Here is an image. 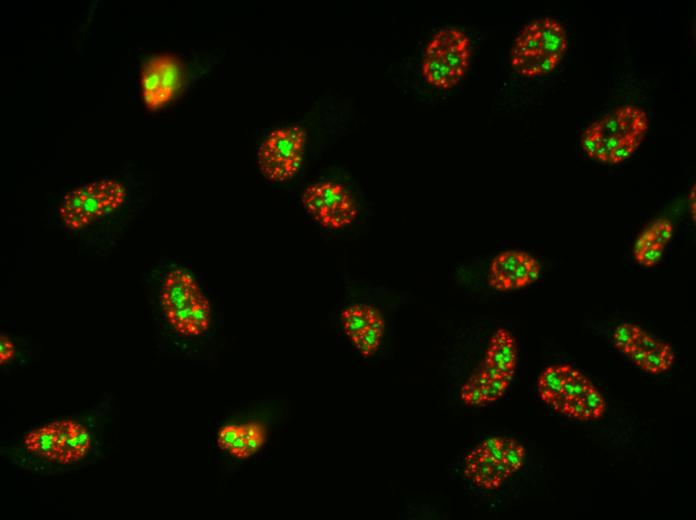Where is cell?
<instances>
[{
	"instance_id": "obj_1",
	"label": "cell",
	"mask_w": 696,
	"mask_h": 520,
	"mask_svg": "<svg viewBox=\"0 0 696 520\" xmlns=\"http://www.w3.org/2000/svg\"><path fill=\"white\" fill-rule=\"evenodd\" d=\"M294 405L285 395L244 400L219 424L215 446L232 467L263 459L273 438L287 429Z\"/></svg>"
},
{
	"instance_id": "obj_2",
	"label": "cell",
	"mask_w": 696,
	"mask_h": 520,
	"mask_svg": "<svg viewBox=\"0 0 696 520\" xmlns=\"http://www.w3.org/2000/svg\"><path fill=\"white\" fill-rule=\"evenodd\" d=\"M163 319L180 340L207 338L214 326V306L205 288L187 267L170 266L159 290Z\"/></svg>"
},
{
	"instance_id": "obj_3",
	"label": "cell",
	"mask_w": 696,
	"mask_h": 520,
	"mask_svg": "<svg viewBox=\"0 0 696 520\" xmlns=\"http://www.w3.org/2000/svg\"><path fill=\"white\" fill-rule=\"evenodd\" d=\"M519 363L518 343L512 331L497 328L490 336L482 358L461 380L454 397L465 407L483 408L501 400L515 379Z\"/></svg>"
},
{
	"instance_id": "obj_4",
	"label": "cell",
	"mask_w": 696,
	"mask_h": 520,
	"mask_svg": "<svg viewBox=\"0 0 696 520\" xmlns=\"http://www.w3.org/2000/svg\"><path fill=\"white\" fill-rule=\"evenodd\" d=\"M539 399L556 414L570 420L587 423L602 419L607 401L583 371L569 363L546 366L536 382Z\"/></svg>"
},
{
	"instance_id": "obj_5",
	"label": "cell",
	"mask_w": 696,
	"mask_h": 520,
	"mask_svg": "<svg viewBox=\"0 0 696 520\" xmlns=\"http://www.w3.org/2000/svg\"><path fill=\"white\" fill-rule=\"evenodd\" d=\"M527 448L507 434L489 435L471 447L458 460V471L465 483L480 493L495 492L525 466Z\"/></svg>"
},
{
	"instance_id": "obj_6",
	"label": "cell",
	"mask_w": 696,
	"mask_h": 520,
	"mask_svg": "<svg viewBox=\"0 0 696 520\" xmlns=\"http://www.w3.org/2000/svg\"><path fill=\"white\" fill-rule=\"evenodd\" d=\"M648 126V116L642 108L616 107L586 127L581 137L582 149L598 162L620 164L642 144Z\"/></svg>"
},
{
	"instance_id": "obj_7",
	"label": "cell",
	"mask_w": 696,
	"mask_h": 520,
	"mask_svg": "<svg viewBox=\"0 0 696 520\" xmlns=\"http://www.w3.org/2000/svg\"><path fill=\"white\" fill-rule=\"evenodd\" d=\"M338 338L360 361L377 360L385 349L388 319L382 305L369 295H357L341 303L332 316Z\"/></svg>"
},
{
	"instance_id": "obj_8",
	"label": "cell",
	"mask_w": 696,
	"mask_h": 520,
	"mask_svg": "<svg viewBox=\"0 0 696 520\" xmlns=\"http://www.w3.org/2000/svg\"><path fill=\"white\" fill-rule=\"evenodd\" d=\"M567 47L563 25L551 17H540L517 33L510 50V64L523 77L543 76L560 64Z\"/></svg>"
},
{
	"instance_id": "obj_9",
	"label": "cell",
	"mask_w": 696,
	"mask_h": 520,
	"mask_svg": "<svg viewBox=\"0 0 696 520\" xmlns=\"http://www.w3.org/2000/svg\"><path fill=\"white\" fill-rule=\"evenodd\" d=\"M470 36L456 26H443L427 40L421 57L423 80L437 90L456 87L466 75L472 59Z\"/></svg>"
},
{
	"instance_id": "obj_10",
	"label": "cell",
	"mask_w": 696,
	"mask_h": 520,
	"mask_svg": "<svg viewBox=\"0 0 696 520\" xmlns=\"http://www.w3.org/2000/svg\"><path fill=\"white\" fill-rule=\"evenodd\" d=\"M301 203L306 216L319 229L339 233L351 228L359 218L360 208L352 191L339 180L323 178L309 184L302 192Z\"/></svg>"
},
{
	"instance_id": "obj_11",
	"label": "cell",
	"mask_w": 696,
	"mask_h": 520,
	"mask_svg": "<svg viewBox=\"0 0 696 520\" xmlns=\"http://www.w3.org/2000/svg\"><path fill=\"white\" fill-rule=\"evenodd\" d=\"M125 198V189L113 179L83 184L67 193L59 207V218L70 231L80 230L117 210Z\"/></svg>"
},
{
	"instance_id": "obj_12",
	"label": "cell",
	"mask_w": 696,
	"mask_h": 520,
	"mask_svg": "<svg viewBox=\"0 0 696 520\" xmlns=\"http://www.w3.org/2000/svg\"><path fill=\"white\" fill-rule=\"evenodd\" d=\"M616 351L641 372L660 376L670 372L676 354L670 343L640 325L623 321L611 335Z\"/></svg>"
},
{
	"instance_id": "obj_13",
	"label": "cell",
	"mask_w": 696,
	"mask_h": 520,
	"mask_svg": "<svg viewBox=\"0 0 696 520\" xmlns=\"http://www.w3.org/2000/svg\"><path fill=\"white\" fill-rule=\"evenodd\" d=\"M306 149V132L298 126L272 131L257 149L256 158L262 176L272 183L292 180L301 170Z\"/></svg>"
},
{
	"instance_id": "obj_14",
	"label": "cell",
	"mask_w": 696,
	"mask_h": 520,
	"mask_svg": "<svg viewBox=\"0 0 696 520\" xmlns=\"http://www.w3.org/2000/svg\"><path fill=\"white\" fill-rule=\"evenodd\" d=\"M182 61L171 54H162L145 62L141 71V89L149 109H159L169 103L184 83Z\"/></svg>"
},
{
	"instance_id": "obj_15",
	"label": "cell",
	"mask_w": 696,
	"mask_h": 520,
	"mask_svg": "<svg viewBox=\"0 0 696 520\" xmlns=\"http://www.w3.org/2000/svg\"><path fill=\"white\" fill-rule=\"evenodd\" d=\"M541 270V263L531 253L521 249H508L491 259L487 283L497 292L517 291L538 281Z\"/></svg>"
},
{
	"instance_id": "obj_16",
	"label": "cell",
	"mask_w": 696,
	"mask_h": 520,
	"mask_svg": "<svg viewBox=\"0 0 696 520\" xmlns=\"http://www.w3.org/2000/svg\"><path fill=\"white\" fill-rule=\"evenodd\" d=\"M673 234L674 226L669 219H655L642 230L634 242L633 256L635 261L646 268L656 266L661 261Z\"/></svg>"
},
{
	"instance_id": "obj_17",
	"label": "cell",
	"mask_w": 696,
	"mask_h": 520,
	"mask_svg": "<svg viewBox=\"0 0 696 520\" xmlns=\"http://www.w3.org/2000/svg\"><path fill=\"white\" fill-rule=\"evenodd\" d=\"M60 445L56 462L71 465L83 460L89 453L92 440L87 428L73 420H59Z\"/></svg>"
},
{
	"instance_id": "obj_18",
	"label": "cell",
	"mask_w": 696,
	"mask_h": 520,
	"mask_svg": "<svg viewBox=\"0 0 696 520\" xmlns=\"http://www.w3.org/2000/svg\"><path fill=\"white\" fill-rule=\"evenodd\" d=\"M25 449L49 462H56L60 445L59 420L30 430L23 439Z\"/></svg>"
},
{
	"instance_id": "obj_19",
	"label": "cell",
	"mask_w": 696,
	"mask_h": 520,
	"mask_svg": "<svg viewBox=\"0 0 696 520\" xmlns=\"http://www.w3.org/2000/svg\"><path fill=\"white\" fill-rule=\"evenodd\" d=\"M15 355V346L12 340L1 333L0 335V363L1 365L7 363Z\"/></svg>"
},
{
	"instance_id": "obj_20",
	"label": "cell",
	"mask_w": 696,
	"mask_h": 520,
	"mask_svg": "<svg viewBox=\"0 0 696 520\" xmlns=\"http://www.w3.org/2000/svg\"><path fill=\"white\" fill-rule=\"evenodd\" d=\"M689 207L692 214V219L695 221V185L690 190L689 194Z\"/></svg>"
}]
</instances>
